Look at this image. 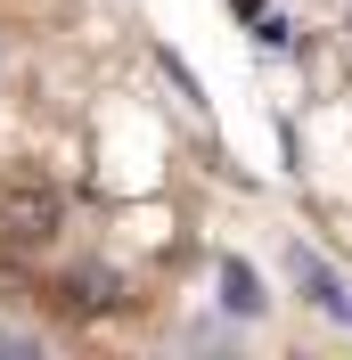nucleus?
I'll return each mask as SVG.
<instances>
[{"instance_id":"2","label":"nucleus","mask_w":352,"mask_h":360,"mask_svg":"<svg viewBox=\"0 0 352 360\" xmlns=\"http://www.w3.org/2000/svg\"><path fill=\"white\" fill-rule=\"evenodd\" d=\"M287 270H295V287H303L328 319H344V328H352V287H344V278H336V270L320 262L311 246H295V254H287Z\"/></svg>"},{"instance_id":"3","label":"nucleus","mask_w":352,"mask_h":360,"mask_svg":"<svg viewBox=\"0 0 352 360\" xmlns=\"http://www.w3.org/2000/svg\"><path fill=\"white\" fill-rule=\"evenodd\" d=\"M221 287H230V311H263V278L246 262H221Z\"/></svg>"},{"instance_id":"1","label":"nucleus","mask_w":352,"mask_h":360,"mask_svg":"<svg viewBox=\"0 0 352 360\" xmlns=\"http://www.w3.org/2000/svg\"><path fill=\"white\" fill-rule=\"evenodd\" d=\"M0 221H8L17 246L58 238V188H42V180H8V188H0Z\"/></svg>"}]
</instances>
